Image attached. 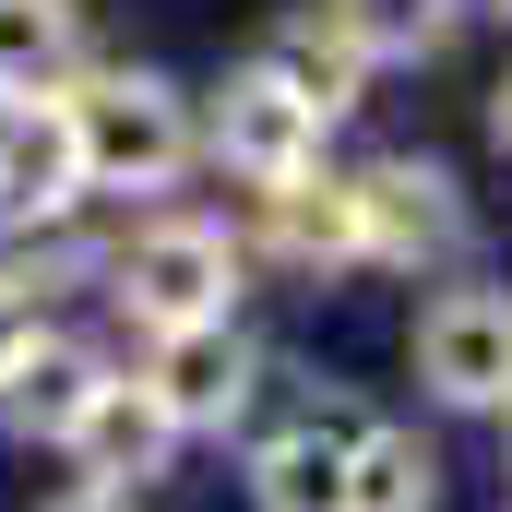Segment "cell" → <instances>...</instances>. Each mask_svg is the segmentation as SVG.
<instances>
[{"label": "cell", "mask_w": 512, "mask_h": 512, "mask_svg": "<svg viewBox=\"0 0 512 512\" xmlns=\"http://www.w3.org/2000/svg\"><path fill=\"white\" fill-rule=\"evenodd\" d=\"M60 96H72V143H84V191H108V203H155L203 167V108L143 60L72 72Z\"/></svg>", "instance_id": "1"}, {"label": "cell", "mask_w": 512, "mask_h": 512, "mask_svg": "<svg viewBox=\"0 0 512 512\" xmlns=\"http://www.w3.org/2000/svg\"><path fill=\"white\" fill-rule=\"evenodd\" d=\"M108 298H120L131 334H179V322H239V286H251V251H239V227H215V215H143L108 274H96Z\"/></svg>", "instance_id": "2"}, {"label": "cell", "mask_w": 512, "mask_h": 512, "mask_svg": "<svg viewBox=\"0 0 512 512\" xmlns=\"http://www.w3.org/2000/svg\"><path fill=\"white\" fill-rule=\"evenodd\" d=\"M405 370H417L429 405H453V417H501L512 405V286H489V274L441 286L417 310V334H405Z\"/></svg>", "instance_id": "3"}, {"label": "cell", "mask_w": 512, "mask_h": 512, "mask_svg": "<svg viewBox=\"0 0 512 512\" xmlns=\"http://www.w3.org/2000/svg\"><path fill=\"white\" fill-rule=\"evenodd\" d=\"M346 191H358V251L382 262V274H441V262H465V239H477L465 179L441 155H382Z\"/></svg>", "instance_id": "4"}, {"label": "cell", "mask_w": 512, "mask_h": 512, "mask_svg": "<svg viewBox=\"0 0 512 512\" xmlns=\"http://www.w3.org/2000/svg\"><path fill=\"white\" fill-rule=\"evenodd\" d=\"M143 405L179 429V441H227L262 393V346L239 322H179V334H143Z\"/></svg>", "instance_id": "5"}, {"label": "cell", "mask_w": 512, "mask_h": 512, "mask_svg": "<svg viewBox=\"0 0 512 512\" xmlns=\"http://www.w3.org/2000/svg\"><path fill=\"white\" fill-rule=\"evenodd\" d=\"M84 191V143H72V96H0V239L72 227Z\"/></svg>", "instance_id": "6"}, {"label": "cell", "mask_w": 512, "mask_h": 512, "mask_svg": "<svg viewBox=\"0 0 512 512\" xmlns=\"http://www.w3.org/2000/svg\"><path fill=\"white\" fill-rule=\"evenodd\" d=\"M322 143H334V131L310 120V108H298V96H286L262 60H239V72L215 84V108H203V155H215L227 179H251V191H274V179H310V167H322Z\"/></svg>", "instance_id": "7"}, {"label": "cell", "mask_w": 512, "mask_h": 512, "mask_svg": "<svg viewBox=\"0 0 512 512\" xmlns=\"http://www.w3.org/2000/svg\"><path fill=\"white\" fill-rule=\"evenodd\" d=\"M370 429V405L310 393L286 429L251 441V512H346V441Z\"/></svg>", "instance_id": "8"}, {"label": "cell", "mask_w": 512, "mask_h": 512, "mask_svg": "<svg viewBox=\"0 0 512 512\" xmlns=\"http://www.w3.org/2000/svg\"><path fill=\"white\" fill-rule=\"evenodd\" d=\"M251 239L239 251L286 262V274H370V251H358V191H346V167H310V179H274V191H251Z\"/></svg>", "instance_id": "9"}, {"label": "cell", "mask_w": 512, "mask_h": 512, "mask_svg": "<svg viewBox=\"0 0 512 512\" xmlns=\"http://www.w3.org/2000/svg\"><path fill=\"white\" fill-rule=\"evenodd\" d=\"M108 382H120V370H108L84 334H36V346L0 370V429H12V441H36V453H60Z\"/></svg>", "instance_id": "10"}, {"label": "cell", "mask_w": 512, "mask_h": 512, "mask_svg": "<svg viewBox=\"0 0 512 512\" xmlns=\"http://www.w3.org/2000/svg\"><path fill=\"white\" fill-rule=\"evenodd\" d=\"M251 60H262V72H274V84H286V96H298V108H310L322 131L370 108V60L346 48V24H334V12H286V24L262 36Z\"/></svg>", "instance_id": "11"}, {"label": "cell", "mask_w": 512, "mask_h": 512, "mask_svg": "<svg viewBox=\"0 0 512 512\" xmlns=\"http://www.w3.org/2000/svg\"><path fill=\"white\" fill-rule=\"evenodd\" d=\"M60 453L84 465V489H131V501H143V477H167V453H179V429H167V417L143 405V382L120 370V382H108L96 405H84V429H72Z\"/></svg>", "instance_id": "12"}, {"label": "cell", "mask_w": 512, "mask_h": 512, "mask_svg": "<svg viewBox=\"0 0 512 512\" xmlns=\"http://www.w3.org/2000/svg\"><path fill=\"white\" fill-rule=\"evenodd\" d=\"M84 72V0H0V96H60Z\"/></svg>", "instance_id": "13"}, {"label": "cell", "mask_w": 512, "mask_h": 512, "mask_svg": "<svg viewBox=\"0 0 512 512\" xmlns=\"http://www.w3.org/2000/svg\"><path fill=\"white\" fill-rule=\"evenodd\" d=\"M346 512H441V453H429L417 429L370 417V429L346 441Z\"/></svg>", "instance_id": "14"}, {"label": "cell", "mask_w": 512, "mask_h": 512, "mask_svg": "<svg viewBox=\"0 0 512 512\" xmlns=\"http://www.w3.org/2000/svg\"><path fill=\"white\" fill-rule=\"evenodd\" d=\"M322 12L346 24V48H358L370 72H417V60L453 48V12H465V0H322Z\"/></svg>", "instance_id": "15"}, {"label": "cell", "mask_w": 512, "mask_h": 512, "mask_svg": "<svg viewBox=\"0 0 512 512\" xmlns=\"http://www.w3.org/2000/svg\"><path fill=\"white\" fill-rule=\"evenodd\" d=\"M36 334H48V298H36V286H24V274L0 262V370H12V358H24Z\"/></svg>", "instance_id": "16"}, {"label": "cell", "mask_w": 512, "mask_h": 512, "mask_svg": "<svg viewBox=\"0 0 512 512\" xmlns=\"http://www.w3.org/2000/svg\"><path fill=\"white\" fill-rule=\"evenodd\" d=\"M48 512H143V501H131V489H84V477H72V489H60Z\"/></svg>", "instance_id": "17"}, {"label": "cell", "mask_w": 512, "mask_h": 512, "mask_svg": "<svg viewBox=\"0 0 512 512\" xmlns=\"http://www.w3.org/2000/svg\"><path fill=\"white\" fill-rule=\"evenodd\" d=\"M489 143H501V155H512V72H501V84H489Z\"/></svg>", "instance_id": "18"}, {"label": "cell", "mask_w": 512, "mask_h": 512, "mask_svg": "<svg viewBox=\"0 0 512 512\" xmlns=\"http://www.w3.org/2000/svg\"><path fill=\"white\" fill-rule=\"evenodd\" d=\"M501 453H512V405H501Z\"/></svg>", "instance_id": "19"}, {"label": "cell", "mask_w": 512, "mask_h": 512, "mask_svg": "<svg viewBox=\"0 0 512 512\" xmlns=\"http://www.w3.org/2000/svg\"><path fill=\"white\" fill-rule=\"evenodd\" d=\"M489 12H512V0H489Z\"/></svg>", "instance_id": "20"}]
</instances>
